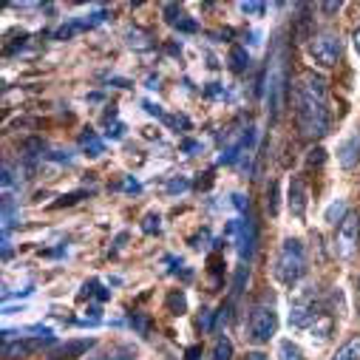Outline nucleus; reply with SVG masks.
<instances>
[{
	"label": "nucleus",
	"instance_id": "obj_15",
	"mask_svg": "<svg viewBox=\"0 0 360 360\" xmlns=\"http://www.w3.org/2000/svg\"><path fill=\"white\" fill-rule=\"evenodd\" d=\"M79 148H82L88 156H103L105 142L97 136V131H82V134H79Z\"/></svg>",
	"mask_w": 360,
	"mask_h": 360
},
{
	"label": "nucleus",
	"instance_id": "obj_13",
	"mask_svg": "<svg viewBox=\"0 0 360 360\" xmlns=\"http://www.w3.org/2000/svg\"><path fill=\"white\" fill-rule=\"evenodd\" d=\"M105 18H108L105 12H94V15H88L85 20H74V23H68V26L57 29V32H54V40H71L74 34H79V32H85V29H94V26L103 23Z\"/></svg>",
	"mask_w": 360,
	"mask_h": 360
},
{
	"label": "nucleus",
	"instance_id": "obj_22",
	"mask_svg": "<svg viewBox=\"0 0 360 360\" xmlns=\"http://www.w3.org/2000/svg\"><path fill=\"white\" fill-rule=\"evenodd\" d=\"M125 37H128V46H131V49H136V51H148V49L153 46V43H150V37H148L145 32H136V29H134V32H128Z\"/></svg>",
	"mask_w": 360,
	"mask_h": 360
},
{
	"label": "nucleus",
	"instance_id": "obj_27",
	"mask_svg": "<svg viewBox=\"0 0 360 360\" xmlns=\"http://www.w3.org/2000/svg\"><path fill=\"white\" fill-rule=\"evenodd\" d=\"M238 9H241V15H250V18H258V15H264V4H238Z\"/></svg>",
	"mask_w": 360,
	"mask_h": 360
},
{
	"label": "nucleus",
	"instance_id": "obj_37",
	"mask_svg": "<svg viewBox=\"0 0 360 360\" xmlns=\"http://www.w3.org/2000/svg\"><path fill=\"white\" fill-rule=\"evenodd\" d=\"M91 360H100V357H91Z\"/></svg>",
	"mask_w": 360,
	"mask_h": 360
},
{
	"label": "nucleus",
	"instance_id": "obj_32",
	"mask_svg": "<svg viewBox=\"0 0 360 360\" xmlns=\"http://www.w3.org/2000/svg\"><path fill=\"white\" fill-rule=\"evenodd\" d=\"M125 191H131V193H139V182L136 179H125V185H122Z\"/></svg>",
	"mask_w": 360,
	"mask_h": 360
},
{
	"label": "nucleus",
	"instance_id": "obj_11",
	"mask_svg": "<svg viewBox=\"0 0 360 360\" xmlns=\"http://www.w3.org/2000/svg\"><path fill=\"white\" fill-rule=\"evenodd\" d=\"M162 18H165L167 26H173V29H179V32H185V34L199 32V23H196L182 6H176V4H165V6H162Z\"/></svg>",
	"mask_w": 360,
	"mask_h": 360
},
{
	"label": "nucleus",
	"instance_id": "obj_4",
	"mask_svg": "<svg viewBox=\"0 0 360 360\" xmlns=\"http://www.w3.org/2000/svg\"><path fill=\"white\" fill-rule=\"evenodd\" d=\"M278 335V312L273 307V301H258L250 309V321H247V338L255 346H264Z\"/></svg>",
	"mask_w": 360,
	"mask_h": 360
},
{
	"label": "nucleus",
	"instance_id": "obj_29",
	"mask_svg": "<svg viewBox=\"0 0 360 360\" xmlns=\"http://www.w3.org/2000/svg\"><path fill=\"white\" fill-rule=\"evenodd\" d=\"M321 162H323V148L309 150V165H321Z\"/></svg>",
	"mask_w": 360,
	"mask_h": 360
},
{
	"label": "nucleus",
	"instance_id": "obj_1",
	"mask_svg": "<svg viewBox=\"0 0 360 360\" xmlns=\"http://www.w3.org/2000/svg\"><path fill=\"white\" fill-rule=\"evenodd\" d=\"M326 79L321 74H304L295 82L292 91V105H295V120L298 131L307 139H321L329 134V108H326Z\"/></svg>",
	"mask_w": 360,
	"mask_h": 360
},
{
	"label": "nucleus",
	"instance_id": "obj_33",
	"mask_svg": "<svg viewBox=\"0 0 360 360\" xmlns=\"http://www.w3.org/2000/svg\"><path fill=\"white\" fill-rule=\"evenodd\" d=\"M340 6H343V4H323L321 9H323L326 15H335V12H340Z\"/></svg>",
	"mask_w": 360,
	"mask_h": 360
},
{
	"label": "nucleus",
	"instance_id": "obj_3",
	"mask_svg": "<svg viewBox=\"0 0 360 360\" xmlns=\"http://www.w3.org/2000/svg\"><path fill=\"white\" fill-rule=\"evenodd\" d=\"M307 273V250L298 238H284L276 261H273V276L284 284V287H295Z\"/></svg>",
	"mask_w": 360,
	"mask_h": 360
},
{
	"label": "nucleus",
	"instance_id": "obj_6",
	"mask_svg": "<svg viewBox=\"0 0 360 360\" xmlns=\"http://www.w3.org/2000/svg\"><path fill=\"white\" fill-rule=\"evenodd\" d=\"M360 247V213L349 210L346 219L338 224V236H335V252L338 258H352Z\"/></svg>",
	"mask_w": 360,
	"mask_h": 360
},
{
	"label": "nucleus",
	"instance_id": "obj_10",
	"mask_svg": "<svg viewBox=\"0 0 360 360\" xmlns=\"http://www.w3.org/2000/svg\"><path fill=\"white\" fill-rule=\"evenodd\" d=\"M338 165L343 170H354L360 165V131H349L338 145Z\"/></svg>",
	"mask_w": 360,
	"mask_h": 360
},
{
	"label": "nucleus",
	"instance_id": "obj_26",
	"mask_svg": "<svg viewBox=\"0 0 360 360\" xmlns=\"http://www.w3.org/2000/svg\"><path fill=\"white\" fill-rule=\"evenodd\" d=\"M266 207H269V213H278V185H269V193H266Z\"/></svg>",
	"mask_w": 360,
	"mask_h": 360
},
{
	"label": "nucleus",
	"instance_id": "obj_17",
	"mask_svg": "<svg viewBox=\"0 0 360 360\" xmlns=\"http://www.w3.org/2000/svg\"><path fill=\"white\" fill-rule=\"evenodd\" d=\"M332 360H360V335H352L335 354Z\"/></svg>",
	"mask_w": 360,
	"mask_h": 360
},
{
	"label": "nucleus",
	"instance_id": "obj_28",
	"mask_svg": "<svg viewBox=\"0 0 360 360\" xmlns=\"http://www.w3.org/2000/svg\"><path fill=\"white\" fill-rule=\"evenodd\" d=\"M131 323H134V326L139 329V335H148V321H145V318H139V315H134V318H131Z\"/></svg>",
	"mask_w": 360,
	"mask_h": 360
},
{
	"label": "nucleus",
	"instance_id": "obj_9",
	"mask_svg": "<svg viewBox=\"0 0 360 360\" xmlns=\"http://www.w3.org/2000/svg\"><path fill=\"white\" fill-rule=\"evenodd\" d=\"M287 205H290V213L292 219L304 221L307 216V205H309V188L301 176H292V182H290V193H287Z\"/></svg>",
	"mask_w": 360,
	"mask_h": 360
},
{
	"label": "nucleus",
	"instance_id": "obj_8",
	"mask_svg": "<svg viewBox=\"0 0 360 360\" xmlns=\"http://www.w3.org/2000/svg\"><path fill=\"white\" fill-rule=\"evenodd\" d=\"M318 309H321V307L315 304V290L307 287L304 292L292 295V304H290V326H295V329H307Z\"/></svg>",
	"mask_w": 360,
	"mask_h": 360
},
{
	"label": "nucleus",
	"instance_id": "obj_12",
	"mask_svg": "<svg viewBox=\"0 0 360 360\" xmlns=\"http://www.w3.org/2000/svg\"><path fill=\"white\" fill-rule=\"evenodd\" d=\"M309 335H312V340H318V343H323V340H329L332 338V332H335V318H332V312H326V309H318L315 312V318L309 321Z\"/></svg>",
	"mask_w": 360,
	"mask_h": 360
},
{
	"label": "nucleus",
	"instance_id": "obj_18",
	"mask_svg": "<svg viewBox=\"0 0 360 360\" xmlns=\"http://www.w3.org/2000/svg\"><path fill=\"white\" fill-rule=\"evenodd\" d=\"M167 312H170V315H185V312H188V298H185L182 290H173V292L167 295Z\"/></svg>",
	"mask_w": 360,
	"mask_h": 360
},
{
	"label": "nucleus",
	"instance_id": "obj_25",
	"mask_svg": "<svg viewBox=\"0 0 360 360\" xmlns=\"http://www.w3.org/2000/svg\"><path fill=\"white\" fill-rule=\"evenodd\" d=\"M159 221H162L159 213H148L145 221H142V230H145V233H159V227H162Z\"/></svg>",
	"mask_w": 360,
	"mask_h": 360
},
{
	"label": "nucleus",
	"instance_id": "obj_36",
	"mask_svg": "<svg viewBox=\"0 0 360 360\" xmlns=\"http://www.w3.org/2000/svg\"><path fill=\"white\" fill-rule=\"evenodd\" d=\"M252 360H264V354H252Z\"/></svg>",
	"mask_w": 360,
	"mask_h": 360
},
{
	"label": "nucleus",
	"instance_id": "obj_20",
	"mask_svg": "<svg viewBox=\"0 0 360 360\" xmlns=\"http://www.w3.org/2000/svg\"><path fill=\"white\" fill-rule=\"evenodd\" d=\"M213 360H233V340H230L227 335H219V338H216Z\"/></svg>",
	"mask_w": 360,
	"mask_h": 360
},
{
	"label": "nucleus",
	"instance_id": "obj_24",
	"mask_svg": "<svg viewBox=\"0 0 360 360\" xmlns=\"http://www.w3.org/2000/svg\"><path fill=\"white\" fill-rule=\"evenodd\" d=\"M188 188H191V182H188L185 176H179V179H170V182H167V193H185Z\"/></svg>",
	"mask_w": 360,
	"mask_h": 360
},
{
	"label": "nucleus",
	"instance_id": "obj_2",
	"mask_svg": "<svg viewBox=\"0 0 360 360\" xmlns=\"http://www.w3.org/2000/svg\"><path fill=\"white\" fill-rule=\"evenodd\" d=\"M266 111H269V120H278L281 111H284V103H287V85H290V71H287V46L284 40H278L273 46V54H269V63H266Z\"/></svg>",
	"mask_w": 360,
	"mask_h": 360
},
{
	"label": "nucleus",
	"instance_id": "obj_31",
	"mask_svg": "<svg viewBox=\"0 0 360 360\" xmlns=\"http://www.w3.org/2000/svg\"><path fill=\"white\" fill-rule=\"evenodd\" d=\"M227 91H224V88H219V82H213L210 88H207V97H224Z\"/></svg>",
	"mask_w": 360,
	"mask_h": 360
},
{
	"label": "nucleus",
	"instance_id": "obj_16",
	"mask_svg": "<svg viewBox=\"0 0 360 360\" xmlns=\"http://www.w3.org/2000/svg\"><path fill=\"white\" fill-rule=\"evenodd\" d=\"M276 360H307L304 357V349L295 343V340H278V346H276Z\"/></svg>",
	"mask_w": 360,
	"mask_h": 360
},
{
	"label": "nucleus",
	"instance_id": "obj_19",
	"mask_svg": "<svg viewBox=\"0 0 360 360\" xmlns=\"http://www.w3.org/2000/svg\"><path fill=\"white\" fill-rule=\"evenodd\" d=\"M346 213H349V210H346V199H335V202L326 207L323 219H326V221H332V224H340V221L346 219Z\"/></svg>",
	"mask_w": 360,
	"mask_h": 360
},
{
	"label": "nucleus",
	"instance_id": "obj_34",
	"mask_svg": "<svg viewBox=\"0 0 360 360\" xmlns=\"http://www.w3.org/2000/svg\"><path fill=\"white\" fill-rule=\"evenodd\" d=\"M182 148H185V150H199V142H193V139H185V142H182Z\"/></svg>",
	"mask_w": 360,
	"mask_h": 360
},
{
	"label": "nucleus",
	"instance_id": "obj_23",
	"mask_svg": "<svg viewBox=\"0 0 360 360\" xmlns=\"http://www.w3.org/2000/svg\"><path fill=\"white\" fill-rule=\"evenodd\" d=\"M88 295H97L100 301H105V298H108V292L100 287V281H88V284L82 287V298H88Z\"/></svg>",
	"mask_w": 360,
	"mask_h": 360
},
{
	"label": "nucleus",
	"instance_id": "obj_5",
	"mask_svg": "<svg viewBox=\"0 0 360 360\" xmlns=\"http://www.w3.org/2000/svg\"><path fill=\"white\" fill-rule=\"evenodd\" d=\"M343 54V40L335 34V32H321V34H312L309 37V57L318 63V65H338Z\"/></svg>",
	"mask_w": 360,
	"mask_h": 360
},
{
	"label": "nucleus",
	"instance_id": "obj_30",
	"mask_svg": "<svg viewBox=\"0 0 360 360\" xmlns=\"http://www.w3.org/2000/svg\"><path fill=\"white\" fill-rule=\"evenodd\" d=\"M51 162H71V156L68 153H63V150H54V153H46Z\"/></svg>",
	"mask_w": 360,
	"mask_h": 360
},
{
	"label": "nucleus",
	"instance_id": "obj_7",
	"mask_svg": "<svg viewBox=\"0 0 360 360\" xmlns=\"http://www.w3.org/2000/svg\"><path fill=\"white\" fill-rule=\"evenodd\" d=\"M227 238L236 241L241 261H250L252 252H255V221H252V216H244V219L230 221L227 224Z\"/></svg>",
	"mask_w": 360,
	"mask_h": 360
},
{
	"label": "nucleus",
	"instance_id": "obj_35",
	"mask_svg": "<svg viewBox=\"0 0 360 360\" xmlns=\"http://www.w3.org/2000/svg\"><path fill=\"white\" fill-rule=\"evenodd\" d=\"M352 40H354V51H357V57H360V29L354 32V37H352Z\"/></svg>",
	"mask_w": 360,
	"mask_h": 360
},
{
	"label": "nucleus",
	"instance_id": "obj_14",
	"mask_svg": "<svg viewBox=\"0 0 360 360\" xmlns=\"http://www.w3.org/2000/svg\"><path fill=\"white\" fill-rule=\"evenodd\" d=\"M94 346V340L91 338H79V340H68L65 346H60L54 354H51V360H74V357H79L82 352H88Z\"/></svg>",
	"mask_w": 360,
	"mask_h": 360
},
{
	"label": "nucleus",
	"instance_id": "obj_21",
	"mask_svg": "<svg viewBox=\"0 0 360 360\" xmlns=\"http://www.w3.org/2000/svg\"><path fill=\"white\" fill-rule=\"evenodd\" d=\"M247 65H250V54L241 46H233L230 49V68L241 74V71H247Z\"/></svg>",
	"mask_w": 360,
	"mask_h": 360
}]
</instances>
